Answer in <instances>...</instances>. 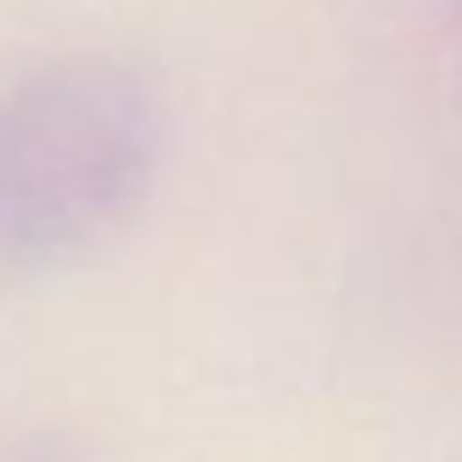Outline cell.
I'll list each match as a JSON object with an SVG mask.
<instances>
[{
    "mask_svg": "<svg viewBox=\"0 0 462 462\" xmlns=\"http://www.w3.org/2000/svg\"><path fill=\"white\" fill-rule=\"evenodd\" d=\"M170 106L152 70L65 53L0 88V270H70L152 199Z\"/></svg>",
    "mask_w": 462,
    "mask_h": 462,
    "instance_id": "cell-1",
    "label": "cell"
}]
</instances>
